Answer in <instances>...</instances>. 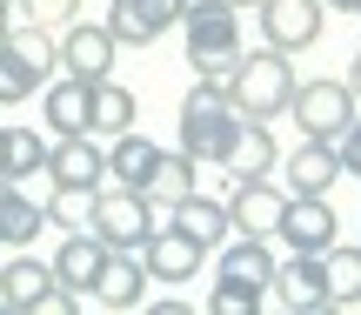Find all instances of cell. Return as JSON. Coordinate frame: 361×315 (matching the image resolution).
Returning a JSON list of instances; mask_svg holds the SVG:
<instances>
[{"mask_svg":"<svg viewBox=\"0 0 361 315\" xmlns=\"http://www.w3.org/2000/svg\"><path fill=\"white\" fill-rule=\"evenodd\" d=\"M180 40H188V67L201 88H234V67H241V7L234 0H188L180 13Z\"/></svg>","mask_w":361,"mask_h":315,"instance_id":"6da1fadb","label":"cell"},{"mask_svg":"<svg viewBox=\"0 0 361 315\" xmlns=\"http://www.w3.org/2000/svg\"><path fill=\"white\" fill-rule=\"evenodd\" d=\"M241 134H247V114L221 88H201V81H194L188 101H180V155H194L201 168H228Z\"/></svg>","mask_w":361,"mask_h":315,"instance_id":"7a4b0ae2","label":"cell"},{"mask_svg":"<svg viewBox=\"0 0 361 315\" xmlns=\"http://www.w3.org/2000/svg\"><path fill=\"white\" fill-rule=\"evenodd\" d=\"M228 101L241 107L247 121H274V114H288V101H295V61H288L281 47L241 54V67H234V88H228Z\"/></svg>","mask_w":361,"mask_h":315,"instance_id":"3957f363","label":"cell"},{"mask_svg":"<svg viewBox=\"0 0 361 315\" xmlns=\"http://www.w3.org/2000/svg\"><path fill=\"white\" fill-rule=\"evenodd\" d=\"M94 235L107 242V249H134L141 255L147 228H154V201L141 195V188H94Z\"/></svg>","mask_w":361,"mask_h":315,"instance_id":"277c9868","label":"cell"},{"mask_svg":"<svg viewBox=\"0 0 361 315\" xmlns=\"http://www.w3.org/2000/svg\"><path fill=\"white\" fill-rule=\"evenodd\" d=\"M355 94L348 81H295V101H288V114H295L301 134H314V141H335L341 128L355 121Z\"/></svg>","mask_w":361,"mask_h":315,"instance_id":"5b68a950","label":"cell"},{"mask_svg":"<svg viewBox=\"0 0 361 315\" xmlns=\"http://www.w3.org/2000/svg\"><path fill=\"white\" fill-rule=\"evenodd\" d=\"M114 61H121V40H114V27L107 20H67L61 27V67L74 81H107L114 74Z\"/></svg>","mask_w":361,"mask_h":315,"instance_id":"8992f818","label":"cell"},{"mask_svg":"<svg viewBox=\"0 0 361 315\" xmlns=\"http://www.w3.org/2000/svg\"><path fill=\"white\" fill-rule=\"evenodd\" d=\"M255 13H261V40L268 47H281V54H301V47H314L322 40V0H255Z\"/></svg>","mask_w":361,"mask_h":315,"instance_id":"52a82bcc","label":"cell"},{"mask_svg":"<svg viewBox=\"0 0 361 315\" xmlns=\"http://www.w3.org/2000/svg\"><path fill=\"white\" fill-rule=\"evenodd\" d=\"M107 182V148L94 134H54L47 148V188H101Z\"/></svg>","mask_w":361,"mask_h":315,"instance_id":"ba28073f","label":"cell"},{"mask_svg":"<svg viewBox=\"0 0 361 315\" xmlns=\"http://www.w3.org/2000/svg\"><path fill=\"white\" fill-rule=\"evenodd\" d=\"M188 0H114L107 7V27H114L121 47H154L161 34H174Z\"/></svg>","mask_w":361,"mask_h":315,"instance_id":"9c48e42d","label":"cell"},{"mask_svg":"<svg viewBox=\"0 0 361 315\" xmlns=\"http://www.w3.org/2000/svg\"><path fill=\"white\" fill-rule=\"evenodd\" d=\"M268 295L281 309H295V315H322L328 309V268H322V255H288V262H274V282H268Z\"/></svg>","mask_w":361,"mask_h":315,"instance_id":"30bf717a","label":"cell"},{"mask_svg":"<svg viewBox=\"0 0 361 315\" xmlns=\"http://www.w3.org/2000/svg\"><path fill=\"white\" fill-rule=\"evenodd\" d=\"M281 208H288V188H274L268 174H241L234 195H228L234 235H274V228H281Z\"/></svg>","mask_w":361,"mask_h":315,"instance_id":"8fae6325","label":"cell"},{"mask_svg":"<svg viewBox=\"0 0 361 315\" xmlns=\"http://www.w3.org/2000/svg\"><path fill=\"white\" fill-rule=\"evenodd\" d=\"M335 208H328V195H288V208H281V228L274 235L288 242V249H301V255H328L335 249Z\"/></svg>","mask_w":361,"mask_h":315,"instance_id":"7c38bea8","label":"cell"},{"mask_svg":"<svg viewBox=\"0 0 361 315\" xmlns=\"http://www.w3.org/2000/svg\"><path fill=\"white\" fill-rule=\"evenodd\" d=\"M201 242L188 235V228H147V242H141V262H147V282H194L201 275Z\"/></svg>","mask_w":361,"mask_h":315,"instance_id":"4fadbf2b","label":"cell"},{"mask_svg":"<svg viewBox=\"0 0 361 315\" xmlns=\"http://www.w3.org/2000/svg\"><path fill=\"white\" fill-rule=\"evenodd\" d=\"M87 302H101V309H141L147 302V262L134 249H107L101 255V275H94V289H87Z\"/></svg>","mask_w":361,"mask_h":315,"instance_id":"5bb4252c","label":"cell"},{"mask_svg":"<svg viewBox=\"0 0 361 315\" xmlns=\"http://www.w3.org/2000/svg\"><path fill=\"white\" fill-rule=\"evenodd\" d=\"M54 289H61V275H54V262H40V255H13V262H0V302H7L13 315L47 309Z\"/></svg>","mask_w":361,"mask_h":315,"instance_id":"9a60e30c","label":"cell"},{"mask_svg":"<svg viewBox=\"0 0 361 315\" xmlns=\"http://www.w3.org/2000/svg\"><path fill=\"white\" fill-rule=\"evenodd\" d=\"M281 174H288V195H328L341 182V155H335V141L301 134V148L281 161Z\"/></svg>","mask_w":361,"mask_h":315,"instance_id":"2e32d148","label":"cell"},{"mask_svg":"<svg viewBox=\"0 0 361 315\" xmlns=\"http://www.w3.org/2000/svg\"><path fill=\"white\" fill-rule=\"evenodd\" d=\"M40 228H47V208L20 182H0V249H34Z\"/></svg>","mask_w":361,"mask_h":315,"instance_id":"e0dca14e","label":"cell"},{"mask_svg":"<svg viewBox=\"0 0 361 315\" xmlns=\"http://www.w3.org/2000/svg\"><path fill=\"white\" fill-rule=\"evenodd\" d=\"M101 255H107V242L94 235V228H74V235L54 249V275H61V289L87 295V289H94V275H101Z\"/></svg>","mask_w":361,"mask_h":315,"instance_id":"ac0fdd59","label":"cell"},{"mask_svg":"<svg viewBox=\"0 0 361 315\" xmlns=\"http://www.w3.org/2000/svg\"><path fill=\"white\" fill-rule=\"evenodd\" d=\"M40 114H47V128L54 134H94V88L87 81H54L47 88V101H40Z\"/></svg>","mask_w":361,"mask_h":315,"instance_id":"d6986e66","label":"cell"},{"mask_svg":"<svg viewBox=\"0 0 361 315\" xmlns=\"http://www.w3.org/2000/svg\"><path fill=\"white\" fill-rule=\"evenodd\" d=\"M168 222H174V228H188V235H194V242H201V249H207V255H214V249H221V242H228V235H234V222H228V201H207V195H201V188H194V195H188V201H174V208H168Z\"/></svg>","mask_w":361,"mask_h":315,"instance_id":"ffe728a7","label":"cell"},{"mask_svg":"<svg viewBox=\"0 0 361 315\" xmlns=\"http://www.w3.org/2000/svg\"><path fill=\"white\" fill-rule=\"evenodd\" d=\"M194 174H201V161H194V155H180V148H161V155H154V174H147L141 195L154 201V208H174V201H188L194 188H201Z\"/></svg>","mask_w":361,"mask_h":315,"instance_id":"44dd1931","label":"cell"},{"mask_svg":"<svg viewBox=\"0 0 361 315\" xmlns=\"http://www.w3.org/2000/svg\"><path fill=\"white\" fill-rule=\"evenodd\" d=\"M221 275L268 289V282H274V249H268V235H234V242H221Z\"/></svg>","mask_w":361,"mask_h":315,"instance_id":"7402d4cb","label":"cell"},{"mask_svg":"<svg viewBox=\"0 0 361 315\" xmlns=\"http://www.w3.org/2000/svg\"><path fill=\"white\" fill-rule=\"evenodd\" d=\"M154 155H161V148L147 141L141 128H128V134H114V148H107V174H114L121 188H147V174H154Z\"/></svg>","mask_w":361,"mask_h":315,"instance_id":"603a6c76","label":"cell"},{"mask_svg":"<svg viewBox=\"0 0 361 315\" xmlns=\"http://www.w3.org/2000/svg\"><path fill=\"white\" fill-rule=\"evenodd\" d=\"M47 174V141L34 128H0V182H27Z\"/></svg>","mask_w":361,"mask_h":315,"instance_id":"cb8c5ba5","label":"cell"},{"mask_svg":"<svg viewBox=\"0 0 361 315\" xmlns=\"http://www.w3.org/2000/svg\"><path fill=\"white\" fill-rule=\"evenodd\" d=\"M134 114H141V101H134V94L121 88L114 74L94 81V134H107V141H114V134H128V128H134Z\"/></svg>","mask_w":361,"mask_h":315,"instance_id":"d4e9b609","label":"cell"},{"mask_svg":"<svg viewBox=\"0 0 361 315\" xmlns=\"http://www.w3.org/2000/svg\"><path fill=\"white\" fill-rule=\"evenodd\" d=\"M328 309H361V249H328Z\"/></svg>","mask_w":361,"mask_h":315,"instance_id":"484cf974","label":"cell"},{"mask_svg":"<svg viewBox=\"0 0 361 315\" xmlns=\"http://www.w3.org/2000/svg\"><path fill=\"white\" fill-rule=\"evenodd\" d=\"M40 81H47V74H40V67L27 61V54L13 47V40H0V107H20L27 94L40 88Z\"/></svg>","mask_w":361,"mask_h":315,"instance_id":"4316f807","label":"cell"},{"mask_svg":"<svg viewBox=\"0 0 361 315\" xmlns=\"http://www.w3.org/2000/svg\"><path fill=\"white\" fill-rule=\"evenodd\" d=\"M274 134H268V121H247V134H241V148H234V161H228V174L241 182V174H268L274 168Z\"/></svg>","mask_w":361,"mask_h":315,"instance_id":"83f0119b","label":"cell"},{"mask_svg":"<svg viewBox=\"0 0 361 315\" xmlns=\"http://www.w3.org/2000/svg\"><path fill=\"white\" fill-rule=\"evenodd\" d=\"M40 208H47V228H67V235L94 222V195H87V188H47Z\"/></svg>","mask_w":361,"mask_h":315,"instance_id":"f1b7e54d","label":"cell"},{"mask_svg":"<svg viewBox=\"0 0 361 315\" xmlns=\"http://www.w3.org/2000/svg\"><path fill=\"white\" fill-rule=\"evenodd\" d=\"M261 302H268V289H255V282H234V275H221L214 289H207V315H255Z\"/></svg>","mask_w":361,"mask_h":315,"instance_id":"f546056e","label":"cell"},{"mask_svg":"<svg viewBox=\"0 0 361 315\" xmlns=\"http://www.w3.org/2000/svg\"><path fill=\"white\" fill-rule=\"evenodd\" d=\"M13 13L40 27H67V20H80V0H13Z\"/></svg>","mask_w":361,"mask_h":315,"instance_id":"4dcf8cb0","label":"cell"},{"mask_svg":"<svg viewBox=\"0 0 361 315\" xmlns=\"http://www.w3.org/2000/svg\"><path fill=\"white\" fill-rule=\"evenodd\" d=\"M335 155H341V174H361V107H355V121L335 134Z\"/></svg>","mask_w":361,"mask_h":315,"instance_id":"1f68e13d","label":"cell"},{"mask_svg":"<svg viewBox=\"0 0 361 315\" xmlns=\"http://www.w3.org/2000/svg\"><path fill=\"white\" fill-rule=\"evenodd\" d=\"M348 94L361 101V54H355V67H348Z\"/></svg>","mask_w":361,"mask_h":315,"instance_id":"d6a6232c","label":"cell"},{"mask_svg":"<svg viewBox=\"0 0 361 315\" xmlns=\"http://www.w3.org/2000/svg\"><path fill=\"white\" fill-rule=\"evenodd\" d=\"M328 7H341V13H355V20H361V0H328Z\"/></svg>","mask_w":361,"mask_h":315,"instance_id":"836d02e7","label":"cell"},{"mask_svg":"<svg viewBox=\"0 0 361 315\" xmlns=\"http://www.w3.org/2000/svg\"><path fill=\"white\" fill-rule=\"evenodd\" d=\"M7 27H13V7H0V40H7Z\"/></svg>","mask_w":361,"mask_h":315,"instance_id":"e575fe53","label":"cell"},{"mask_svg":"<svg viewBox=\"0 0 361 315\" xmlns=\"http://www.w3.org/2000/svg\"><path fill=\"white\" fill-rule=\"evenodd\" d=\"M234 7H255V0H234Z\"/></svg>","mask_w":361,"mask_h":315,"instance_id":"d590c367","label":"cell"},{"mask_svg":"<svg viewBox=\"0 0 361 315\" xmlns=\"http://www.w3.org/2000/svg\"><path fill=\"white\" fill-rule=\"evenodd\" d=\"M0 7H13V0H0Z\"/></svg>","mask_w":361,"mask_h":315,"instance_id":"8d00e7d4","label":"cell"}]
</instances>
